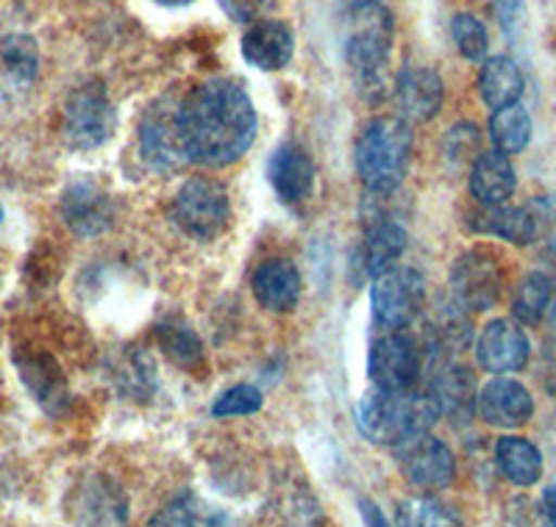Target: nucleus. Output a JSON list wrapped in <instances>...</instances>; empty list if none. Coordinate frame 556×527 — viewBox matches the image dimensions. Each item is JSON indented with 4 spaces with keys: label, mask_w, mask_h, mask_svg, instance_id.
Here are the masks:
<instances>
[{
    "label": "nucleus",
    "mask_w": 556,
    "mask_h": 527,
    "mask_svg": "<svg viewBox=\"0 0 556 527\" xmlns=\"http://www.w3.org/2000/svg\"><path fill=\"white\" fill-rule=\"evenodd\" d=\"M114 128H117V112L101 83H81L67 94L62 108V133L70 147L96 151L114 137Z\"/></svg>",
    "instance_id": "6"
},
{
    "label": "nucleus",
    "mask_w": 556,
    "mask_h": 527,
    "mask_svg": "<svg viewBox=\"0 0 556 527\" xmlns=\"http://www.w3.org/2000/svg\"><path fill=\"white\" fill-rule=\"evenodd\" d=\"M62 220L76 236H101L114 222V203L92 178H78L62 192Z\"/></svg>",
    "instance_id": "11"
},
{
    "label": "nucleus",
    "mask_w": 556,
    "mask_h": 527,
    "mask_svg": "<svg viewBox=\"0 0 556 527\" xmlns=\"http://www.w3.org/2000/svg\"><path fill=\"white\" fill-rule=\"evenodd\" d=\"M490 139H493L495 151L504 156H515V153L526 151L531 139V117L520 103L513 106L495 108L490 117Z\"/></svg>",
    "instance_id": "28"
},
{
    "label": "nucleus",
    "mask_w": 556,
    "mask_h": 527,
    "mask_svg": "<svg viewBox=\"0 0 556 527\" xmlns=\"http://www.w3.org/2000/svg\"><path fill=\"white\" fill-rule=\"evenodd\" d=\"M367 375L374 381V389H415L417 377H420V350H417V342L399 331L376 339L374 347H370V356H367Z\"/></svg>",
    "instance_id": "9"
},
{
    "label": "nucleus",
    "mask_w": 556,
    "mask_h": 527,
    "mask_svg": "<svg viewBox=\"0 0 556 527\" xmlns=\"http://www.w3.org/2000/svg\"><path fill=\"white\" fill-rule=\"evenodd\" d=\"M123 389L134 391V395L146 397L153 389V364L151 358H146L139 350H126L121 370H117Z\"/></svg>",
    "instance_id": "34"
},
{
    "label": "nucleus",
    "mask_w": 556,
    "mask_h": 527,
    "mask_svg": "<svg viewBox=\"0 0 556 527\" xmlns=\"http://www.w3.org/2000/svg\"><path fill=\"white\" fill-rule=\"evenodd\" d=\"M262 391L256 386H248V383H240V386H231V389L223 391L215 402H212V416L217 420H228V416H248L256 414L262 409Z\"/></svg>",
    "instance_id": "33"
},
{
    "label": "nucleus",
    "mask_w": 556,
    "mask_h": 527,
    "mask_svg": "<svg viewBox=\"0 0 556 527\" xmlns=\"http://www.w3.org/2000/svg\"><path fill=\"white\" fill-rule=\"evenodd\" d=\"M395 106L404 123H429L440 114L445 98V87L440 73L426 64H406L395 78Z\"/></svg>",
    "instance_id": "13"
},
{
    "label": "nucleus",
    "mask_w": 556,
    "mask_h": 527,
    "mask_svg": "<svg viewBox=\"0 0 556 527\" xmlns=\"http://www.w3.org/2000/svg\"><path fill=\"white\" fill-rule=\"evenodd\" d=\"M139 151L156 170H178L190 162L184 151L181 128H178V103H156L148 108L139 128Z\"/></svg>",
    "instance_id": "12"
},
{
    "label": "nucleus",
    "mask_w": 556,
    "mask_h": 527,
    "mask_svg": "<svg viewBox=\"0 0 556 527\" xmlns=\"http://www.w3.org/2000/svg\"><path fill=\"white\" fill-rule=\"evenodd\" d=\"M395 525L399 527H462L459 514L454 505L437 500L431 494L409 497L399 505L395 514Z\"/></svg>",
    "instance_id": "29"
},
{
    "label": "nucleus",
    "mask_w": 556,
    "mask_h": 527,
    "mask_svg": "<svg viewBox=\"0 0 556 527\" xmlns=\"http://www.w3.org/2000/svg\"><path fill=\"white\" fill-rule=\"evenodd\" d=\"M156 3H162V7H187L192 0H156Z\"/></svg>",
    "instance_id": "39"
},
{
    "label": "nucleus",
    "mask_w": 556,
    "mask_h": 527,
    "mask_svg": "<svg viewBox=\"0 0 556 527\" xmlns=\"http://www.w3.org/2000/svg\"><path fill=\"white\" fill-rule=\"evenodd\" d=\"M440 420L429 391H367L356 406V427L365 439L381 447H399L417 434H429Z\"/></svg>",
    "instance_id": "2"
},
{
    "label": "nucleus",
    "mask_w": 556,
    "mask_h": 527,
    "mask_svg": "<svg viewBox=\"0 0 556 527\" xmlns=\"http://www.w3.org/2000/svg\"><path fill=\"white\" fill-rule=\"evenodd\" d=\"M476 414L493 427L515 430L534 416V397L520 381L513 377H493L476 395Z\"/></svg>",
    "instance_id": "14"
},
{
    "label": "nucleus",
    "mask_w": 556,
    "mask_h": 527,
    "mask_svg": "<svg viewBox=\"0 0 556 527\" xmlns=\"http://www.w3.org/2000/svg\"><path fill=\"white\" fill-rule=\"evenodd\" d=\"M356 172L367 192L392 195L404 183L412 162V128L401 117L367 123L354 147Z\"/></svg>",
    "instance_id": "3"
},
{
    "label": "nucleus",
    "mask_w": 556,
    "mask_h": 527,
    "mask_svg": "<svg viewBox=\"0 0 556 527\" xmlns=\"http://www.w3.org/2000/svg\"><path fill=\"white\" fill-rule=\"evenodd\" d=\"M529 336L523 327L513 320L486 322L476 342V358L486 372L506 375V372H520L529 364Z\"/></svg>",
    "instance_id": "15"
},
{
    "label": "nucleus",
    "mask_w": 556,
    "mask_h": 527,
    "mask_svg": "<svg viewBox=\"0 0 556 527\" xmlns=\"http://www.w3.org/2000/svg\"><path fill=\"white\" fill-rule=\"evenodd\" d=\"M273 0H220V9L235 23H256L270 9Z\"/></svg>",
    "instance_id": "35"
},
{
    "label": "nucleus",
    "mask_w": 556,
    "mask_h": 527,
    "mask_svg": "<svg viewBox=\"0 0 556 527\" xmlns=\"http://www.w3.org/2000/svg\"><path fill=\"white\" fill-rule=\"evenodd\" d=\"M20 370H23V381L31 386L34 397H37L39 402H42L45 409L48 411H62L64 402H67V386H64V377H62V370L56 367V361H53L51 356H31L26 361V364H20Z\"/></svg>",
    "instance_id": "27"
},
{
    "label": "nucleus",
    "mask_w": 556,
    "mask_h": 527,
    "mask_svg": "<svg viewBox=\"0 0 556 527\" xmlns=\"http://www.w3.org/2000/svg\"><path fill=\"white\" fill-rule=\"evenodd\" d=\"M159 342L165 347L167 356L176 361V364L198 367L203 361V347L198 342V336L192 333V327L181 325V322H167V325H159Z\"/></svg>",
    "instance_id": "31"
},
{
    "label": "nucleus",
    "mask_w": 556,
    "mask_h": 527,
    "mask_svg": "<svg viewBox=\"0 0 556 527\" xmlns=\"http://www.w3.org/2000/svg\"><path fill=\"white\" fill-rule=\"evenodd\" d=\"M395 23L384 7L356 9L345 37V62L365 98L379 101L387 94V64L392 53Z\"/></svg>",
    "instance_id": "4"
},
{
    "label": "nucleus",
    "mask_w": 556,
    "mask_h": 527,
    "mask_svg": "<svg viewBox=\"0 0 556 527\" xmlns=\"http://www.w3.org/2000/svg\"><path fill=\"white\" fill-rule=\"evenodd\" d=\"M406 242H409V236H406L401 222H395L392 217H370L359 247L362 272L367 278H376L395 267V261L404 256Z\"/></svg>",
    "instance_id": "19"
},
{
    "label": "nucleus",
    "mask_w": 556,
    "mask_h": 527,
    "mask_svg": "<svg viewBox=\"0 0 556 527\" xmlns=\"http://www.w3.org/2000/svg\"><path fill=\"white\" fill-rule=\"evenodd\" d=\"M170 217L181 233L201 242L220 236L231 220V201L223 183L212 178H190L173 197Z\"/></svg>",
    "instance_id": "5"
},
{
    "label": "nucleus",
    "mask_w": 556,
    "mask_h": 527,
    "mask_svg": "<svg viewBox=\"0 0 556 527\" xmlns=\"http://www.w3.org/2000/svg\"><path fill=\"white\" fill-rule=\"evenodd\" d=\"M267 178H270L273 192L281 203H301L309 197L312 183H315V164L312 156L301 145H281L270 156L267 164Z\"/></svg>",
    "instance_id": "17"
},
{
    "label": "nucleus",
    "mask_w": 556,
    "mask_h": 527,
    "mask_svg": "<svg viewBox=\"0 0 556 527\" xmlns=\"http://www.w3.org/2000/svg\"><path fill=\"white\" fill-rule=\"evenodd\" d=\"M495 14H498V23L506 34L513 31V26L518 23L520 14V0H495Z\"/></svg>",
    "instance_id": "36"
},
{
    "label": "nucleus",
    "mask_w": 556,
    "mask_h": 527,
    "mask_svg": "<svg viewBox=\"0 0 556 527\" xmlns=\"http://www.w3.org/2000/svg\"><path fill=\"white\" fill-rule=\"evenodd\" d=\"M543 505H545V516H548V525L556 527V484H551L543 494Z\"/></svg>",
    "instance_id": "37"
},
{
    "label": "nucleus",
    "mask_w": 556,
    "mask_h": 527,
    "mask_svg": "<svg viewBox=\"0 0 556 527\" xmlns=\"http://www.w3.org/2000/svg\"><path fill=\"white\" fill-rule=\"evenodd\" d=\"M504 290V272L495 256L486 250H468L454 261L451 270V292L454 303L468 311H486L498 303Z\"/></svg>",
    "instance_id": "10"
},
{
    "label": "nucleus",
    "mask_w": 556,
    "mask_h": 527,
    "mask_svg": "<svg viewBox=\"0 0 556 527\" xmlns=\"http://www.w3.org/2000/svg\"><path fill=\"white\" fill-rule=\"evenodd\" d=\"M178 128L190 162L228 167L251 151L260 119L240 83L212 78L178 103Z\"/></svg>",
    "instance_id": "1"
},
{
    "label": "nucleus",
    "mask_w": 556,
    "mask_h": 527,
    "mask_svg": "<svg viewBox=\"0 0 556 527\" xmlns=\"http://www.w3.org/2000/svg\"><path fill=\"white\" fill-rule=\"evenodd\" d=\"M39 53L37 42L26 34H12L0 39V81L7 87L26 89L37 78Z\"/></svg>",
    "instance_id": "26"
},
{
    "label": "nucleus",
    "mask_w": 556,
    "mask_h": 527,
    "mask_svg": "<svg viewBox=\"0 0 556 527\" xmlns=\"http://www.w3.org/2000/svg\"><path fill=\"white\" fill-rule=\"evenodd\" d=\"M495 461L506 480L520 489L540 484L543 477V452L523 436H501L495 445Z\"/></svg>",
    "instance_id": "23"
},
{
    "label": "nucleus",
    "mask_w": 556,
    "mask_h": 527,
    "mask_svg": "<svg viewBox=\"0 0 556 527\" xmlns=\"http://www.w3.org/2000/svg\"><path fill=\"white\" fill-rule=\"evenodd\" d=\"M292 53H295V37L281 20H256L242 37V59L265 73L285 69L292 62Z\"/></svg>",
    "instance_id": "16"
},
{
    "label": "nucleus",
    "mask_w": 556,
    "mask_h": 527,
    "mask_svg": "<svg viewBox=\"0 0 556 527\" xmlns=\"http://www.w3.org/2000/svg\"><path fill=\"white\" fill-rule=\"evenodd\" d=\"M348 7H351V12H356V9H367V7H381V0H345Z\"/></svg>",
    "instance_id": "38"
},
{
    "label": "nucleus",
    "mask_w": 556,
    "mask_h": 527,
    "mask_svg": "<svg viewBox=\"0 0 556 527\" xmlns=\"http://www.w3.org/2000/svg\"><path fill=\"white\" fill-rule=\"evenodd\" d=\"M392 452H395L401 475L415 489L424 491V494H437V491L448 489L451 480H454V452L445 447V441L437 439V436L417 434L412 439H406L404 445L392 447Z\"/></svg>",
    "instance_id": "8"
},
{
    "label": "nucleus",
    "mask_w": 556,
    "mask_h": 527,
    "mask_svg": "<svg viewBox=\"0 0 556 527\" xmlns=\"http://www.w3.org/2000/svg\"><path fill=\"white\" fill-rule=\"evenodd\" d=\"M479 92L481 101L493 108L513 106L520 103V94H523V73L515 64L513 56H490L481 64L479 73Z\"/></svg>",
    "instance_id": "22"
},
{
    "label": "nucleus",
    "mask_w": 556,
    "mask_h": 527,
    "mask_svg": "<svg viewBox=\"0 0 556 527\" xmlns=\"http://www.w3.org/2000/svg\"><path fill=\"white\" fill-rule=\"evenodd\" d=\"M426 281L412 267H390L387 272L374 278L370 286V306L379 325L390 331L412 325L415 317L424 311Z\"/></svg>",
    "instance_id": "7"
},
{
    "label": "nucleus",
    "mask_w": 556,
    "mask_h": 527,
    "mask_svg": "<svg viewBox=\"0 0 556 527\" xmlns=\"http://www.w3.org/2000/svg\"><path fill=\"white\" fill-rule=\"evenodd\" d=\"M551 297H554V283H551V278L543 275V272H529L520 281L518 292H515L513 314L523 325H538L545 317V311H548Z\"/></svg>",
    "instance_id": "30"
},
{
    "label": "nucleus",
    "mask_w": 556,
    "mask_h": 527,
    "mask_svg": "<svg viewBox=\"0 0 556 527\" xmlns=\"http://www.w3.org/2000/svg\"><path fill=\"white\" fill-rule=\"evenodd\" d=\"M515 187H518V176H515L509 156L498 151L476 156L473 170H470V192L481 206H504L515 195Z\"/></svg>",
    "instance_id": "21"
},
{
    "label": "nucleus",
    "mask_w": 556,
    "mask_h": 527,
    "mask_svg": "<svg viewBox=\"0 0 556 527\" xmlns=\"http://www.w3.org/2000/svg\"><path fill=\"white\" fill-rule=\"evenodd\" d=\"M451 37L456 42V51L470 62H481L486 56V48H490L486 28L473 14H456L454 23H451Z\"/></svg>",
    "instance_id": "32"
},
{
    "label": "nucleus",
    "mask_w": 556,
    "mask_h": 527,
    "mask_svg": "<svg viewBox=\"0 0 556 527\" xmlns=\"http://www.w3.org/2000/svg\"><path fill=\"white\" fill-rule=\"evenodd\" d=\"M253 297L270 314H290L301 300V272L287 258L265 261L253 275Z\"/></svg>",
    "instance_id": "18"
},
{
    "label": "nucleus",
    "mask_w": 556,
    "mask_h": 527,
    "mask_svg": "<svg viewBox=\"0 0 556 527\" xmlns=\"http://www.w3.org/2000/svg\"><path fill=\"white\" fill-rule=\"evenodd\" d=\"M148 527H237L226 511H220L212 502L201 497L184 494L178 500L167 502L165 509L159 511Z\"/></svg>",
    "instance_id": "25"
},
{
    "label": "nucleus",
    "mask_w": 556,
    "mask_h": 527,
    "mask_svg": "<svg viewBox=\"0 0 556 527\" xmlns=\"http://www.w3.org/2000/svg\"><path fill=\"white\" fill-rule=\"evenodd\" d=\"M431 400H434L440 416L454 422H468L476 411V383L465 367L443 364L431 377Z\"/></svg>",
    "instance_id": "20"
},
{
    "label": "nucleus",
    "mask_w": 556,
    "mask_h": 527,
    "mask_svg": "<svg viewBox=\"0 0 556 527\" xmlns=\"http://www.w3.org/2000/svg\"><path fill=\"white\" fill-rule=\"evenodd\" d=\"M479 231L495 239L513 242V245H531L540 233V214L520 206H493L484 208L479 217Z\"/></svg>",
    "instance_id": "24"
}]
</instances>
